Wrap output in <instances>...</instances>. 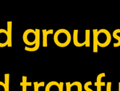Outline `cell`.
I'll return each mask as SVG.
<instances>
[{"mask_svg": "<svg viewBox=\"0 0 120 91\" xmlns=\"http://www.w3.org/2000/svg\"><path fill=\"white\" fill-rule=\"evenodd\" d=\"M106 91H111V82H110L106 83Z\"/></svg>", "mask_w": 120, "mask_h": 91, "instance_id": "44dd1931", "label": "cell"}, {"mask_svg": "<svg viewBox=\"0 0 120 91\" xmlns=\"http://www.w3.org/2000/svg\"><path fill=\"white\" fill-rule=\"evenodd\" d=\"M111 41V35L106 29H101L97 32V44L101 47H107Z\"/></svg>", "mask_w": 120, "mask_h": 91, "instance_id": "7a4b0ae2", "label": "cell"}, {"mask_svg": "<svg viewBox=\"0 0 120 91\" xmlns=\"http://www.w3.org/2000/svg\"><path fill=\"white\" fill-rule=\"evenodd\" d=\"M0 91H7L4 82H2L1 81H0Z\"/></svg>", "mask_w": 120, "mask_h": 91, "instance_id": "d6986e66", "label": "cell"}, {"mask_svg": "<svg viewBox=\"0 0 120 91\" xmlns=\"http://www.w3.org/2000/svg\"><path fill=\"white\" fill-rule=\"evenodd\" d=\"M7 31L8 34V38H9V42H8V45L7 47H11L12 45V21H7Z\"/></svg>", "mask_w": 120, "mask_h": 91, "instance_id": "8992f818", "label": "cell"}, {"mask_svg": "<svg viewBox=\"0 0 120 91\" xmlns=\"http://www.w3.org/2000/svg\"><path fill=\"white\" fill-rule=\"evenodd\" d=\"M22 80L20 82V85L22 87V91H27V87L31 86L33 85V83L32 82H28L27 81V77L25 76H22Z\"/></svg>", "mask_w": 120, "mask_h": 91, "instance_id": "7c38bea8", "label": "cell"}, {"mask_svg": "<svg viewBox=\"0 0 120 91\" xmlns=\"http://www.w3.org/2000/svg\"><path fill=\"white\" fill-rule=\"evenodd\" d=\"M119 91H120V82H119Z\"/></svg>", "mask_w": 120, "mask_h": 91, "instance_id": "603a6c76", "label": "cell"}, {"mask_svg": "<svg viewBox=\"0 0 120 91\" xmlns=\"http://www.w3.org/2000/svg\"><path fill=\"white\" fill-rule=\"evenodd\" d=\"M9 38L6 29H0V47H4L8 45Z\"/></svg>", "mask_w": 120, "mask_h": 91, "instance_id": "5b68a950", "label": "cell"}, {"mask_svg": "<svg viewBox=\"0 0 120 91\" xmlns=\"http://www.w3.org/2000/svg\"><path fill=\"white\" fill-rule=\"evenodd\" d=\"M72 87L76 85L78 87V91H82V85L80 82H74L72 83H71Z\"/></svg>", "mask_w": 120, "mask_h": 91, "instance_id": "e0dca14e", "label": "cell"}, {"mask_svg": "<svg viewBox=\"0 0 120 91\" xmlns=\"http://www.w3.org/2000/svg\"><path fill=\"white\" fill-rule=\"evenodd\" d=\"M105 76H106L105 73H101L100 74H98V75L97 79H96V84H95V85L97 87V91H101V87L106 85L105 82H103L101 81V79L103 77H104Z\"/></svg>", "mask_w": 120, "mask_h": 91, "instance_id": "9c48e42d", "label": "cell"}, {"mask_svg": "<svg viewBox=\"0 0 120 91\" xmlns=\"http://www.w3.org/2000/svg\"><path fill=\"white\" fill-rule=\"evenodd\" d=\"M36 33V44L34 45V46L33 47H28V46H25V50L26 51L28 52H35L37 51L39 47H40V43H41V31L40 29H35Z\"/></svg>", "mask_w": 120, "mask_h": 91, "instance_id": "277c9868", "label": "cell"}, {"mask_svg": "<svg viewBox=\"0 0 120 91\" xmlns=\"http://www.w3.org/2000/svg\"><path fill=\"white\" fill-rule=\"evenodd\" d=\"M72 36L70 33L64 29H59L54 33V41L58 47H65L70 44Z\"/></svg>", "mask_w": 120, "mask_h": 91, "instance_id": "6da1fadb", "label": "cell"}, {"mask_svg": "<svg viewBox=\"0 0 120 91\" xmlns=\"http://www.w3.org/2000/svg\"><path fill=\"white\" fill-rule=\"evenodd\" d=\"M98 30H93V53L98 52V44H97V32Z\"/></svg>", "mask_w": 120, "mask_h": 91, "instance_id": "8fae6325", "label": "cell"}, {"mask_svg": "<svg viewBox=\"0 0 120 91\" xmlns=\"http://www.w3.org/2000/svg\"><path fill=\"white\" fill-rule=\"evenodd\" d=\"M91 85H92V82L90 81V82H87L84 85V89L86 90V91H93L92 89L89 88V86Z\"/></svg>", "mask_w": 120, "mask_h": 91, "instance_id": "ac0fdd59", "label": "cell"}, {"mask_svg": "<svg viewBox=\"0 0 120 91\" xmlns=\"http://www.w3.org/2000/svg\"><path fill=\"white\" fill-rule=\"evenodd\" d=\"M42 33H43V47H46L48 46V36L49 34H53L54 30L53 29H50V30L44 29V30H42Z\"/></svg>", "mask_w": 120, "mask_h": 91, "instance_id": "ba28073f", "label": "cell"}, {"mask_svg": "<svg viewBox=\"0 0 120 91\" xmlns=\"http://www.w3.org/2000/svg\"><path fill=\"white\" fill-rule=\"evenodd\" d=\"M84 43L87 47H90V30H85V39Z\"/></svg>", "mask_w": 120, "mask_h": 91, "instance_id": "9a60e30c", "label": "cell"}, {"mask_svg": "<svg viewBox=\"0 0 120 91\" xmlns=\"http://www.w3.org/2000/svg\"><path fill=\"white\" fill-rule=\"evenodd\" d=\"M4 84L7 91H10V74L7 73L4 74Z\"/></svg>", "mask_w": 120, "mask_h": 91, "instance_id": "5bb4252c", "label": "cell"}, {"mask_svg": "<svg viewBox=\"0 0 120 91\" xmlns=\"http://www.w3.org/2000/svg\"><path fill=\"white\" fill-rule=\"evenodd\" d=\"M45 91H59V83L56 81H51L46 85Z\"/></svg>", "mask_w": 120, "mask_h": 91, "instance_id": "52a82bcc", "label": "cell"}, {"mask_svg": "<svg viewBox=\"0 0 120 91\" xmlns=\"http://www.w3.org/2000/svg\"><path fill=\"white\" fill-rule=\"evenodd\" d=\"M78 38V30L75 29L73 31V34H72L73 44L78 47H82L83 45H85L84 42H79Z\"/></svg>", "mask_w": 120, "mask_h": 91, "instance_id": "30bf717a", "label": "cell"}, {"mask_svg": "<svg viewBox=\"0 0 120 91\" xmlns=\"http://www.w3.org/2000/svg\"><path fill=\"white\" fill-rule=\"evenodd\" d=\"M120 33V29H116L114 31L113 34H112V36L114 39H117L118 40V42L116 43H114V47H119L120 46V37L118 36V34Z\"/></svg>", "mask_w": 120, "mask_h": 91, "instance_id": "4fadbf2b", "label": "cell"}, {"mask_svg": "<svg viewBox=\"0 0 120 91\" xmlns=\"http://www.w3.org/2000/svg\"><path fill=\"white\" fill-rule=\"evenodd\" d=\"M64 82H60L59 83V91H64Z\"/></svg>", "mask_w": 120, "mask_h": 91, "instance_id": "7402d4cb", "label": "cell"}, {"mask_svg": "<svg viewBox=\"0 0 120 91\" xmlns=\"http://www.w3.org/2000/svg\"><path fill=\"white\" fill-rule=\"evenodd\" d=\"M66 91H71L72 85L70 82H66Z\"/></svg>", "mask_w": 120, "mask_h": 91, "instance_id": "ffe728a7", "label": "cell"}, {"mask_svg": "<svg viewBox=\"0 0 120 91\" xmlns=\"http://www.w3.org/2000/svg\"><path fill=\"white\" fill-rule=\"evenodd\" d=\"M33 85H34V91H39V87H44L45 83L44 82H33Z\"/></svg>", "mask_w": 120, "mask_h": 91, "instance_id": "2e32d148", "label": "cell"}, {"mask_svg": "<svg viewBox=\"0 0 120 91\" xmlns=\"http://www.w3.org/2000/svg\"><path fill=\"white\" fill-rule=\"evenodd\" d=\"M22 40L24 43L28 47H33L36 44V31L32 29L25 30L22 34Z\"/></svg>", "mask_w": 120, "mask_h": 91, "instance_id": "3957f363", "label": "cell"}]
</instances>
